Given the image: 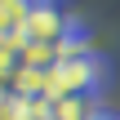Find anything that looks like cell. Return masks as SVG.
I'll return each instance as SVG.
<instances>
[{
    "mask_svg": "<svg viewBox=\"0 0 120 120\" xmlns=\"http://www.w3.org/2000/svg\"><path fill=\"white\" fill-rule=\"evenodd\" d=\"M107 76H111V67H107V58H102L98 49L71 53V58H62V62L49 71L45 98H49V102H58V98H94V94L107 85Z\"/></svg>",
    "mask_w": 120,
    "mask_h": 120,
    "instance_id": "cell-1",
    "label": "cell"
},
{
    "mask_svg": "<svg viewBox=\"0 0 120 120\" xmlns=\"http://www.w3.org/2000/svg\"><path fill=\"white\" fill-rule=\"evenodd\" d=\"M67 22H71V13H62L58 0H53V4H36L31 18H27L22 40H27V45H58L62 31H67Z\"/></svg>",
    "mask_w": 120,
    "mask_h": 120,
    "instance_id": "cell-2",
    "label": "cell"
},
{
    "mask_svg": "<svg viewBox=\"0 0 120 120\" xmlns=\"http://www.w3.org/2000/svg\"><path fill=\"white\" fill-rule=\"evenodd\" d=\"M98 111V98H58L53 102V120H89Z\"/></svg>",
    "mask_w": 120,
    "mask_h": 120,
    "instance_id": "cell-3",
    "label": "cell"
},
{
    "mask_svg": "<svg viewBox=\"0 0 120 120\" xmlns=\"http://www.w3.org/2000/svg\"><path fill=\"white\" fill-rule=\"evenodd\" d=\"M89 120H120V116H116V111H107V107H98V111H94Z\"/></svg>",
    "mask_w": 120,
    "mask_h": 120,
    "instance_id": "cell-4",
    "label": "cell"
},
{
    "mask_svg": "<svg viewBox=\"0 0 120 120\" xmlns=\"http://www.w3.org/2000/svg\"><path fill=\"white\" fill-rule=\"evenodd\" d=\"M27 4H53V0H27Z\"/></svg>",
    "mask_w": 120,
    "mask_h": 120,
    "instance_id": "cell-5",
    "label": "cell"
}]
</instances>
